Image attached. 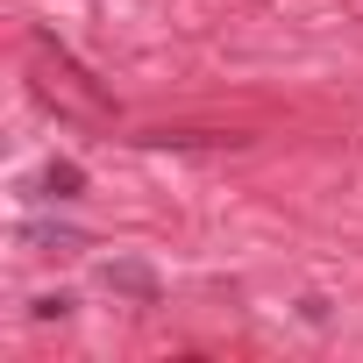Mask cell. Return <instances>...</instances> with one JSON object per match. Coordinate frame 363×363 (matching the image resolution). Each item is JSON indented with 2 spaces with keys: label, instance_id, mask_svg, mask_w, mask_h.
Wrapping results in <instances>:
<instances>
[{
  "label": "cell",
  "instance_id": "6da1fadb",
  "mask_svg": "<svg viewBox=\"0 0 363 363\" xmlns=\"http://www.w3.org/2000/svg\"><path fill=\"white\" fill-rule=\"evenodd\" d=\"M100 278H107V292H128L135 306H157V271H150V264L114 257V264H100Z\"/></svg>",
  "mask_w": 363,
  "mask_h": 363
},
{
  "label": "cell",
  "instance_id": "7a4b0ae2",
  "mask_svg": "<svg viewBox=\"0 0 363 363\" xmlns=\"http://www.w3.org/2000/svg\"><path fill=\"white\" fill-rule=\"evenodd\" d=\"M86 193V171L72 164V157H50V171H43V200H79Z\"/></svg>",
  "mask_w": 363,
  "mask_h": 363
},
{
  "label": "cell",
  "instance_id": "3957f363",
  "mask_svg": "<svg viewBox=\"0 0 363 363\" xmlns=\"http://www.w3.org/2000/svg\"><path fill=\"white\" fill-rule=\"evenodd\" d=\"M22 242H29V250H79L86 235L65 228V221H22Z\"/></svg>",
  "mask_w": 363,
  "mask_h": 363
},
{
  "label": "cell",
  "instance_id": "277c9868",
  "mask_svg": "<svg viewBox=\"0 0 363 363\" xmlns=\"http://www.w3.org/2000/svg\"><path fill=\"white\" fill-rule=\"evenodd\" d=\"M29 313H36V320H65V313H72V299H65V292H43Z\"/></svg>",
  "mask_w": 363,
  "mask_h": 363
}]
</instances>
